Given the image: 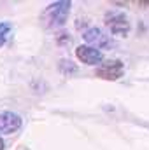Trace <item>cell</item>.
Here are the masks:
<instances>
[{"instance_id": "5b68a950", "label": "cell", "mask_w": 149, "mask_h": 150, "mask_svg": "<svg viewBox=\"0 0 149 150\" xmlns=\"http://www.w3.org/2000/svg\"><path fill=\"white\" fill-rule=\"evenodd\" d=\"M75 56H77V59H81L86 65H98L104 59L102 51L97 47H91V45H79L75 49Z\"/></svg>"}, {"instance_id": "8992f818", "label": "cell", "mask_w": 149, "mask_h": 150, "mask_svg": "<svg viewBox=\"0 0 149 150\" xmlns=\"http://www.w3.org/2000/svg\"><path fill=\"white\" fill-rule=\"evenodd\" d=\"M21 127V117L14 112H0V133L11 134Z\"/></svg>"}, {"instance_id": "6da1fadb", "label": "cell", "mask_w": 149, "mask_h": 150, "mask_svg": "<svg viewBox=\"0 0 149 150\" xmlns=\"http://www.w3.org/2000/svg\"><path fill=\"white\" fill-rule=\"evenodd\" d=\"M69 12H70V2L60 0V2L51 4V5L46 9V12H44V19L47 21V26H51V28H58V26H63V25H65Z\"/></svg>"}, {"instance_id": "7a4b0ae2", "label": "cell", "mask_w": 149, "mask_h": 150, "mask_svg": "<svg viewBox=\"0 0 149 150\" xmlns=\"http://www.w3.org/2000/svg\"><path fill=\"white\" fill-rule=\"evenodd\" d=\"M105 25L112 35H117V37H126L130 32L128 18L123 12H109L105 16Z\"/></svg>"}, {"instance_id": "3957f363", "label": "cell", "mask_w": 149, "mask_h": 150, "mask_svg": "<svg viewBox=\"0 0 149 150\" xmlns=\"http://www.w3.org/2000/svg\"><path fill=\"white\" fill-rule=\"evenodd\" d=\"M125 72V67L119 59H111V61H105L102 63L98 68H97V77L104 79V80H117Z\"/></svg>"}, {"instance_id": "52a82bcc", "label": "cell", "mask_w": 149, "mask_h": 150, "mask_svg": "<svg viewBox=\"0 0 149 150\" xmlns=\"http://www.w3.org/2000/svg\"><path fill=\"white\" fill-rule=\"evenodd\" d=\"M9 32H11V23H0V47L7 42Z\"/></svg>"}, {"instance_id": "9c48e42d", "label": "cell", "mask_w": 149, "mask_h": 150, "mask_svg": "<svg viewBox=\"0 0 149 150\" xmlns=\"http://www.w3.org/2000/svg\"><path fill=\"white\" fill-rule=\"evenodd\" d=\"M19 150H27V149H19Z\"/></svg>"}, {"instance_id": "277c9868", "label": "cell", "mask_w": 149, "mask_h": 150, "mask_svg": "<svg viewBox=\"0 0 149 150\" xmlns=\"http://www.w3.org/2000/svg\"><path fill=\"white\" fill-rule=\"evenodd\" d=\"M82 38L88 42V45L97 47V49H109V47H112V38L109 35H105L100 28H90V30H86Z\"/></svg>"}, {"instance_id": "ba28073f", "label": "cell", "mask_w": 149, "mask_h": 150, "mask_svg": "<svg viewBox=\"0 0 149 150\" xmlns=\"http://www.w3.org/2000/svg\"><path fill=\"white\" fill-rule=\"evenodd\" d=\"M4 149H5V143H4V140L0 138V150H4Z\"/></svg>"}]
</instances>
